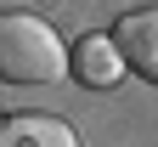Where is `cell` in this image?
I'll return each mask as SVG.
<instances>
[{
	"label": "cell",
	"instance_id": "cell-1",
	"mask_svg": "<svg viewBox=\"0 0 158 147\" xmlns=\"http://www.w3.org/2000/svg\"><path fill=\"white\" fill-rule=\"evenodd\" d=\"M68 45L40 11H0V85H56Z\"/></svg>",
	"mask_w": 158,
	"mask_h": 147
},
{
	"label": "cell",
	"instance_id": "cell-2",
	"mask_svg": "<svg viewBox=\"0 0 158 147\" xmlns=\"http://www.w3.org/2000/svg\"><path fill=\"white\" fill-rule=\"evenodd\" d=\"M68 74H73L85 91H118L124 74H130V62H124V51H118L113 34H96V28H90L85 40L68 45Z\"/></svg>",
	"mask_w": 158,
	"mask_h": 147
},
{
	"label": "cell",
	"instance_id": "cell-3",
	"mask_svg": "<svg viewBox=\"0 0 158 147\" xmlns=\"http://www.w3.org/2000/svg\"><path fill=\"white\" fill-rule=\"evenodd\" d=\"M107 34L118 40L130 74H141L147 85H158V6H135V11H124Z\"/></svg>",
	"mask_w": 158,
	"mask_h": 147
},
{
	"label": "cell",
	"instance_id": "cell-4",
	"mask_svg": "<svg viewBox=\"0 0 158 147\" xmlns=\"http://www.w3.org/2000/svg\"><path fill=\"white\" fill-rule=\"evenodd\" d=\"M0 147H79V130L51 113H0Z\"/></svg>",
	"mask_w": 158,
	"mask_h": 147
}]
</instances>
